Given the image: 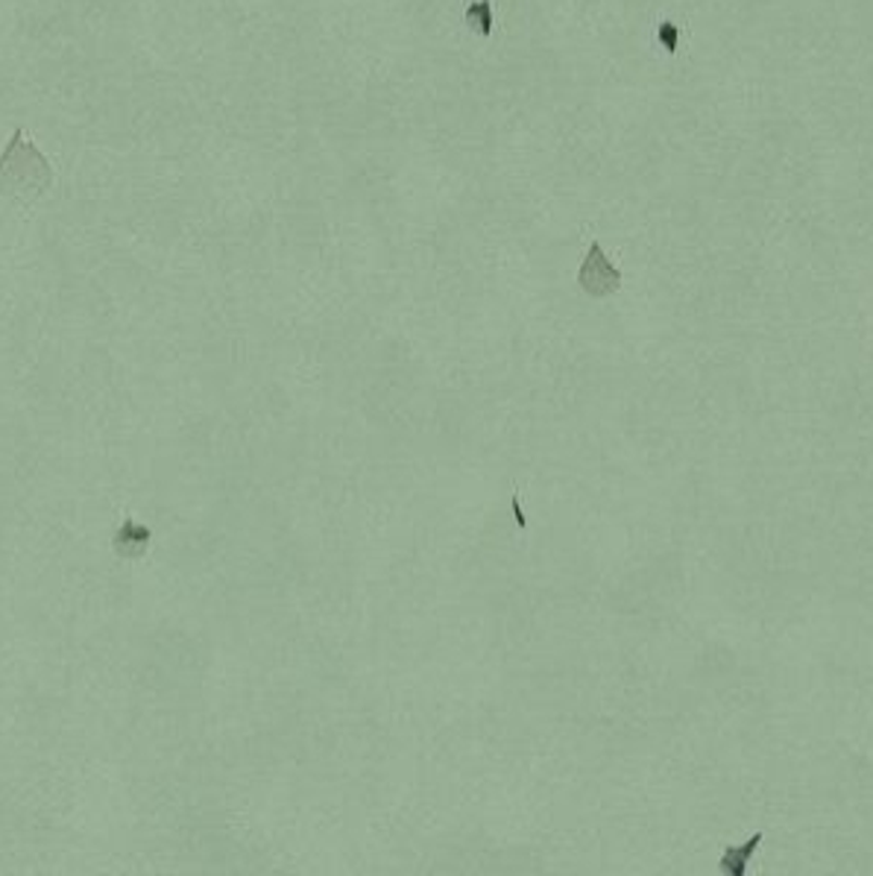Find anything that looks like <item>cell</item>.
<instances>
[{"label": "cell", "instance_id": "cell-1", "mask_svg": "<svg viewBox=\"0 0 873 876\" xmlns=\"http://www.w3.org/2000/svg\"><path fill=\"white\" fill-rule=\"evenodd\" d=\"M53 185L50 162L39 153V147L24 138L21 129L10 138V145L0 155V193L15 202H36Z\"/></svg>", "mask_w": 873, "mask_h": 876}, {"label": "cell", "instance_id": "cell-2", "mask_svg": "<svg viewBox=\"0 0 873 876\" xmlns=\"http://www.w3.org/2000/svg\"><path fill=\"white\" fill-rule=\"evenodd\" d=\"M577 285H581V290L589 293L593 299L613 297L615 290L622 288V273H619V267H615L613 261L607 259L598 241L589 243V252H586L584 264L577 270Z\"/></svg>", "mask_w": 873, "mask_h": 876}, {"label": "cell", "instance_id": "cell-3", "mask_svg": "<svg viewBox=\"0 0 873 876\" xmlns=\"http://www.w3.org/2000/svg\"><path fill=\"white\" fill-rule=\"evenodd\" d=\"M762 838H765V836H762V833H757V836H750L748 841H745V844H739V848L724 850V853H721V859H719L721 874H727V876H745V874H748L750 859H753V853H757L759 844H762Z\"/></svg>", "mask_w": 873, "mask_h": 876}, {"label": "cell", "instance_id": "cell-4", "mask_svg": "<svg viewBox=\"0 0 873 876\" xmlns=\"http://www.w3.org/2000/svg\"><path fill=\"white\" fill-rule=\"evenodd\" d=\"M147 542H150V530L141 528V525H135V522H126L124 530L117 534L115 549L117 554H124V558H138V554H145L147 551Z\"/></svg>", "mask_w": 873, "mask_h": 876}, {"label": "cell", "instance_id": "cell-5", "mask_svg": "<svg viewBox=\"0 0 873 876\" xmlns=\"http://www.w3.org/2000/svg\"><path fill=\"white\" fill-rule=\"evenodd\" d=\"M466 24H470L472 33H478V36H490L492 33V3L490 0H472L470 7H466Z\"/></svg>", "mask_w": 873, "mask_h": 876}, {"label": "cell", "instance_id": "cell-6", "mask_svg": "<svg viewBox=\"0 0 873 876\" xmlns=\"http://www.w3.org/2000/svg\"><path fill=\"white\" fill-rule=\"evenodd\" d=\"M660 39H662V45H665V48L674 50V48H677V29H674L672 24H662Z\"/></svg>", "mask_w": 873, "mask_h": 876}]
</instances>
